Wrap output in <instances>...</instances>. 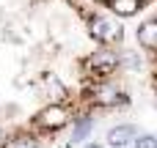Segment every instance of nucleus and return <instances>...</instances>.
<instances>
[{"instance_id": "7ed1b4c3", "label": "nucleus", "mask_w": 157, "mask_h": 148, "mask_svg": "<svg viewBox=\"0 0 157 148\" xmlns=\"http://www.w3.org/2000/svg\"><path fill=\"white\" fill-rule=\"evenodd\" d=\"M138 137V126L135 124H119L113 129H108V146L110 148H124L130 143H135Z\"/></svg>"}, {"instance_id": "f03ea898", "label": "nucleus", "mask_w": 157, "mask_h": 148, "mask_svg": "<svg viewBox=\"0 0 157 148\" xmlns=\"http://www.w3.org/2000/svg\"><path fill=\"white\" fill-rule=\"evenodd\" d=\"M102 8H108L113 16H135L141 11H146L149 5H155L157 0H91Z\"/></svg>"}, {"instance_id": "39448f33", "label": "nucleus", "mask_w": 157, "mask_h": 148, "mask_svg": "<svg viewBox=\"0 0 157 148\" xmlns=\"http://www.w3.org/2000/svg\"><path fill=\"white\" fill-rule=\"evenodd\" d=\"M132 148H157V137L155 135H138Z\"/></svg>"}, {"instance_id": "423d86ee", "label": "nucleus", "mask_w": 157, "mask_h": 148, "mask_svg": "<svg viewBox=\"0 0 157 148\" xmlns=\"http://www.w3.org/2000/svg\"><path fill=\"white\" fill-rule=\"evenodd\" d=\"M83 148H105V146H99V143H86Z\"/></svg>"}, {"instance_id": "f257e3e1", "label": "nucleus", "mask_w": 157, "mask_h": 148, "mask_svg": "<svg viewBox=\"0 0 157 148\" xmlns=\"http://www.w3.org/2000/svg\"><path fill=\"white\" fill-rule=\"evenodd\" d=\"M135 38H138V47L144 49L146 55V69H149V85L155 91L157 99V8L138 25L135 30Z\"/></svg>"}, {"instance_id": "20e7f679", "label": "nucleus", "mask_w": 157, "mask_h": 148, "mask_svg": "<svg viewBox=\"0 0 157 148\" xmlns=\"http://www.w3.org/2000/svg\"><path fill=\"white\" fill-rule=\"evenodd\" d=\"M91 126H94V118H80V121H75V132H72V140H83V137L91 132Z\"/></svg>"}]
</instances>
